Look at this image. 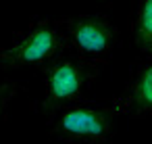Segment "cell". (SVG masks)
<instances>
[{
	"mask_svg": "<svg viewBox=\"0 0 152 144\" xmlns=\"http://www.w3.org/2000/svg\"><path fill=\"white\" fill-rule=\"evenodd\" d=\"M42 115L50 136L67 144H104L115 134L117 113L110 104L98 107L81 98L52 107Z\"/></svg>",
	"mask_w": 152,
	"mask_h": 144,
	"instance_id": "1",
	"label": "cell"
},
{
	"mask_svg": "<svg viewBox=\"0 0 152 144\" xmlns=\"http://www.w3.org/2000/svg\"><path fill=\"white\" fill-rule=\"evenodd\" d=\"M67 50L61 21L40 19L15 34L13 42L0 48V69L46 67Z\"/></svg>",
	"mask_w": 152,
	"mask_h": 144,
	"instance_id": "2",
	"label": "cell"
},
{
	"mask_svg": "<svg viewBox=\"0 0 152 144\" xmlns=\"http://www.w3.org/2000/svg\"><path fill=\"white\" fill-rule=\"evenodd\" d=\"M104 67L106 65L83 59L75 52L71 57L61 54L58 59H54L52 63L42 67L44 96L36 104V109L40 113H44L52 107L81 100L86 90L98 79V75L102 73Z\"/></svg>",
	"mask_w": 152,
	"mask_h": 144,
	"instance_id": "3",
	"label": "cell"
},
{
	"mask_svg": "<svg viewBox=\"0 0 152 144\" xmlns=\"http://www.w3.org/2000/svg\"><path fill=\"white\" fill-rule=\"evenodd\" d=\"M67 50L106 65L119 46V29L104 17L98 15H77V17H65L58 19Z\"/></svg>",
	"mask_w": 152,
	"mask_h": 144,
	"instance_id": "4",
	"label": "cell"
},
{
	"mask_svg": "<svg viewBox=\"0 0 152 144\" xmlns=\"http://www.w3.org/2000/svg\"><path fill=\"white\" fill-rule=\"evenodd\" d=\"M110 107L117 117H152V54L135 65L123 94L110 100Z\"/></svg>",
	"mask_w": 152,
	"mask_h": 144,
	"instance_id": "5",
	"label": "cell"
},
{
	"mask_svg": "<svg viewBox=\"0 0 152 144\" xmlns=\"http://www.w3.org/2000/svg\"><path fill=\"white\" fill-rule=\"evenodd\" d=\"M131 32L137 50L142 54H152V0H137Z\"/></svg>",
	"mask_w": 152,
	"mask_h": 144,
	"instance_id": "6",
	"label": "cell"
},
{
	"mask_svg": "<svg viewBox=\"0 0 152 144\" xmlns=\"http://www.w3.org/2000/svg\"><path fill=\"white\" fill-rule=\"evenodd\" d=\"M17 88H19L17 84H11V82H2V79H0V125H2V119H4V113H7L9 102L19 92Z\"/></svg>",
	"mask_w": 152,
	"mask_h": 144,
	"instance_id": "7",
	"label": "cell"
}]
</instances>
